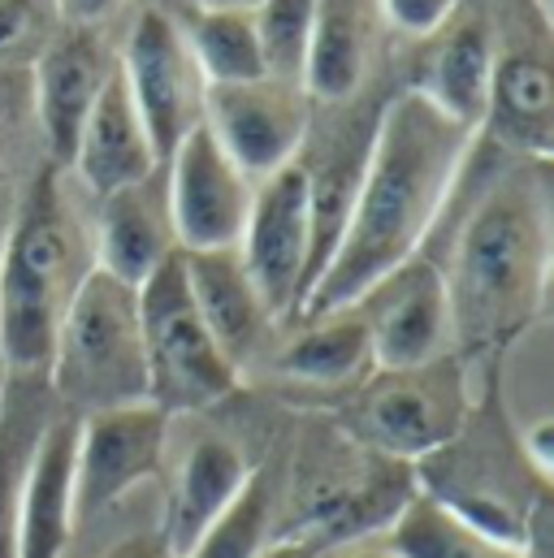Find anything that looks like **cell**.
<instances>
[{
    "mask_svg": "<svg viewBox=\"0 0 554 558\" xmlns=\"http://www.w3.org/2000/svg\"><path fill=\"white\" fill-rule=\"evenodd\" d=\"M312 558H399L386 542H347V546H329L316 550Z\"/></svg>",
    "mask_w": 554,
    "mask_h": 558,
    "instance_id": "32",
    "label": "cell"
},
{
    "mask_svg": "<svg viewBox=\"0 0 554 558\" xmlns=\"http://www.w3.org/2000/svg\"><path fill=\"white\" fill-rule=\"evenodd\" d=\"M377 9H382V0H316L312 44H308L303 83H299V87H308V96L347 100L360 87Z\"/></svg>",
    "mask_w": 554,
    "mask_h": 558,
    "instance_id": "22",
    "label": "cell"
},
{
    "mask_svg": "<svg viewBox=\"0 0 554 558\" xmlns=\"http://www.w3.org/2000/svg\"><path fill=\"white\" fill-rule=\"evenodd\" d=\"M186 44H191V57H195L208 87L269 78L265 57H261V39H256V17L243 9H204L191 22Z\"/></svg>",
    "mask_w": 554,
    "mask_h": 558,
    "instance_id": "26",
    "label": "cell"
},
{
    "mask_svg": "<svg viewBox=\"0 0 554 558\" xmlns=\"http://www.w3.org/2000/svg\"><path fill=\"white\" fill-rule=\"evenodd\" d=\"M182 265H186V286H191V299L213 333V342L221 347V355L243 368L265 333H269V307L261 303L256 286L243 269V256L239 247H226V252H182Z\"/></svg>",
    "mask_w": 554,
    "mask_h": 558,
    "instance_id": "18",
    "label": "cell"
},
{
    "mask_svg": "<svg viewBox=\"0 0 554 558\" xmlns=\"http://www.w3.org/2000/svg\"><path fill=\"white\" fill-rule=\"evenodd\" d=\"M74 454H79V416L57 412L26 476L22 515H17V558H61L74 537Z\"/></svg>",
    "mask_w": 554,
    "mask_h": 558,
    "instance_id": "16",
    "label": "cell"
},
{
    "mask_svg": "<svg viewBox=\"0 0 554 558\" xmlns=\"http://www.w3.org/2000/svg\"><path fill=\"white\" fill-rule=\"evenodd\" d=\"M472 126L455 122L420 92H404L377 118L347 230L299 303L303 320L360 303L386 274L420 256L472 151Z\"/></svg>",
    "mask_w": 554,
    "mask_h": 558,
    "instance_id": "1",
    "label": "cell"
},
{
    "mask_svg": "<svg viewBox=\"0 0 554 558\" xmlns=\"http://www.w3.org/2000/svg\"><path fill=\"white\" fill-rule=\"evenodd\" d=\"M204 126L248 178H269L294 160L303 143V131H308L303 92L281 78L208 87Z\"/></svg>",
    "mask_w": 554,
    "mask_h": 558,
    "instance_id": "12",
    "label": "cell"
},
{
    "mask_svg": "<svg viewBox=\"0 0 554 558\" xmlns=\"http://www.w3.org/2000/svg\"><path fill=\"white\" fill-rule=\"evenodd\" d=\"M351 307L369 329L377 368H416L450 351L446 281L442 265L429 256L404 260Z\"/></svg>",
    "mask_w": 554,
    "mask_h": 558,
    "instance_id": "11",
    "label": "cell"
},
{
    "mask_svg": "<svg viewBox=\"0 0 554 558\" xmlns=\"http://www.w3.org/2000/svg\"><path fill=\"white\" fill-rule=\"evenodd\" d=\"M494 35L481 17H463L459 26L446 31V39L437 44V52L429 57L424 70V87L420 96H429L442 113H450L463 126H481L485 122V105H490V78H494Z\"/></svg>",
    "mask_w": 554,
    "mask_h": 558,
    "instance_id": "23",
    "label": "cell"
},
{
    "mask_svg": "<svg viewBox=\"0 0 554 558\" xmlns=\"http://www.w3.org/2000/svg\"><path fill=\"white\" fill-rule=\"evenodd\" d=\"M312 555H316V546H312V542L290 537V542H269L256 558H312Z\"/></svg>",
    "mask_w": 554,
    "mask_h": 558,
    "instance_id": "34",
    "label": "cell"
},
{
    "mask_svg": "<svg viewBox=\"0 0 554 558\" xmlns=\"http://www.w3.org/2000/svg\"><path fill=\"white\" fill-rule=\"evenodd\" d=\"M239 256L269 316L299 312L312 286V195L299 160L281 165L252 191Z\"/></svg>",
    "mask_w": 554,
    "mask_h": 558,
    "instance_id": "8",
    "label": "cell"
},
{
    "mask_svg": "<svg viewBox=\"0 0 554 558\" xmlns=\"http://www.w3.org/2000/svg\"><path fill=\"white\" fill-rule=\"evenodd\" d=\"M386 546L399 558H525L520 546L459 520L450 507L420 489H412L395 511Z\"/></svg>",
    "mask_w": 554,
    "mask_h": 558,
    "instance_id": "25",
    "label": "cell"
},
{
    "mask_svg": "<svg viewBox=\"0 0 554 558\" xmlns=\"http://www.w3.org/2000/svg\"><path fill=\"white\" fill-rule=\"evenodd\" d=\"M169 217L182 252L239 247L252 213V178L221 151L213 131L200 122L178 151L165 160Z\"/></svg>",
    "mask_w": 554,
    "mask_h": 558,
    "instance_id": "10",
    "label": "cell"
},
{
    "mask_svg": "<svg viewBox=\"0 0 554 558\" xmlns=\"http://www.w3.org/2000/svg\"><path fill=\"white\" fill-rule=\"evenodd\" d=\"M35 31V4L31 0H0V52H13Z\"/></svg>",
    "mask_w": 554,
    "mask_h": 558,
    "instance_id": "30",
    "label": "cell"
},
{
    "mask_svg": "<svg viewBox=\"0 0 554 558\" xmlns=\"http://www.w3.org/2000/svg\"><path fill=\"white\" fill-rule=\"evenodd\" d=\"M442 281L450 338L472 355L507 347L538 320L551 281V204L542 173L511 169L481 191L455 234Z\"/></svg>",
    "mask_w": 554,
    "mask_h": 558,
    "instance_id": "2",
    "label": "cell"
},
{
    "mask_svg": "<svg viewBox=\"0 0 554 558\" xmlns=\"http://www.w3.org/2000/svg\"><path fill=\"white\" fill-rule=\"evenodd\" d=\"M450 4H455V0H386V13H390L404 31L424 35V31H433V26L446 22Z\"/></svg>",
    "mask_w": 554,
    "mask_h": 558,
    "instance_id": "29",
    "label": "cell"
},
{
    "mask_svg": "<svg viewBox=\"0 0 554 558\" xmlns=\"http://www.w3.org/2000/svg\"><path fill=\"white\" fill-rule=\"evenodd\" d=\"M92 239L57 173H39L13 204L0 252V364L48 368L61 316L92 274Z\"/></svg>",
    "mask_w": 554,
    "mask_h": 558,
    "instance_id": "3",
    "label": "cell"
},
{
    "mask_svg": "<svg viewBox=\"0 0 554 558\" xmlns=\"http://www.w3.org/2000/svg\"><path fill=\"white\" fill-rule=\"evenodd\" d=\"M9 217H13V199H9V191L0 186V252H4V234H9Z\"/></svg>",
    "mask_w": 554,
    "mask_h": 558,
    "instance_id": "35",
    "label": "cell"
},
{
    "mask_svg": "<svg viewBox=\"0 0 554 558\" xmlns=\"http://www.w3.org/2000/svg\"><path fill=\"white\" fill-rule=\"evenodd\" d=\"M96 252L100 269L138 286L147 274H156L178 247L173 217H169V182L165 169L156 165L143 182L122 186L100 199V221H96Z\"/></svg>",
    "mask_w": 554,
    "mask_h": 558,
    "instance_id": "14",
    "label": "cell"
},
{
    "mask_svg": "<svg viewBox=\"0 0 554 558\" xmlns=\"http://www.w3.org/2000/svg\"><path fill=\"white\" fill-rule=\"evenodd\" d=\"M256 39H261V57H265V74L281 83H303V61H308V44H312V17H316V0H261L256 4Z\"/></svg>",
    "mask_w": 554,
    "mask_h": 558,
    "instance_id": "28",
    "label": "cell"
},
{
    "mask_svg": "<svg viewBox=\"0 0 554 558\" xmlns=\"http://www.w3.org/2000/svg\"><path fill=\"white\" fill-rule=\"evenodd\" d=\"M485 122L498 140L525 156H551L554 143V74L546 57L520 48L494 61Z\"/></svg>",
    "mask_w": 554,
    "mask_h": 558,
    "instance_id": "21",
    "label": "cell"
},
{
    "mask_svg": "<svg viewBox=\"0 0 554 558\" xmlns=\"http://www.w3.org/2000/svg\"><path fill=\"white\" fill-rule=\"evenodd\" d=\"M48 386L74 416L147 403V351L138 325V290L100 265L74 290L52 360Z\"/></svg>",
    "mask_w": 554,
    "mask_h": 558,
    "instance_id": "4",
    "label": "cell"
},
{
    "mask_svg": "<svg viewBox=\"0 0 554 558\" xmlns=\"http://www.w3.org/2000/svg\"><path fill=\"white\" fill-rule=\"evenodd\" d=\"M0 390H4V364H0Z\"/></svg>",
    "mask_w": 554,
    "mask_h": 558,
    "instance_id": "38",
    "label": "cell"
},
{
    "mask_svg": "<svg viewBox=\"0 0 554 558\" xmlns=\"http://www.w3.org/2000/svg\"><path fill=\"white\" fill-rule=\"evenodd\" d=\"M74 165H79L83 186L96 191L100 199L122 191V186L143 182L160 165L118 61H113V70H109V78H105V87H100V96H96V105L83 122Z\"/></svg>",
    "mask_w": 554,
    "mask_h": 558,
    "instance_id": "15",
    "label": "cell"
},
{
    "mask_svg": "<svg viewBox=\"0 0 554 558\" xmlns=\"http://www.w3.org/2000/svg\"><path fill=\"white\" fill-rule=\"evenodd\" d=\"M269 524H274L269 476L252 472L243 489L230 498V507L191 542L182 558H256L269 546Z\"/></svg>",
    "mask_w": 554,
    "mask_h": 558,
    "instance_id": "27",
    "label": "cell"
},
{
    "mask_svg": "<svg viewBox=\"0 0 554 558\" xmlns=\"http://www.w3.org/2000/svg\"><path fill=\"white\" fill-rule=\"evenodd\" d=\"M122 0H61V9H65V17H74V22H96V17H105L109 9H118Z\"/></svg>",
    "mask_w": 554,
    "mask_h": 558,
    "instance_id": "33",
    "label": "cell"
},
{
    "mask_svg": "<svg viewBox=\"0 0 554 558\" xmlns=\"http://www.w3.org/2000/svg\"><path fill=\"white\" fill-rule=\"evenodd\" d=\"M252 476L243 450L226 437H200L186 446L173 485H169V502H165V524L160 537L182 558L191 550V542L230 507V498L243 489V481Z\"/></svg>",
    "mask_w": 554,
    "mask_h": 558,
    "instance_id": "19",
    "label": "cell"
},
{
    "mask_svg": "<svg viewBox=\"0 0 554 558\" xmlns=\"http://www.w3.org/2000/svg\"><path fill=\"white\" fill-rule=\"evenodd\" d=\"M118 65L147 126L152 151L165 165L178 151V143L204 122L208 83L191 57V44L173 17H165L160 9H147L135 22L127 39V57Z\"/></svg>",
    "mask_w": 554,
    "mask_h": 558,
    "instance_id": "9",
    "label": "cell"
},
{
    "mask_svg": "<svg viewBox=\"0 0 554 558\" xmlns=\"http://www.w3.org/2000/svg\"><path fill=\"white\" fill-rule=\"evenodd\" d=\"M538 9H542V13H551V0H538Z\"/></svg>",
    "mask_w": 554,
    "mask_h": 558,
    "instance_id": "37",
    "label": "cell"
},
{
    "mask_svg": "<svg viewBox=\"0 0 554 558\" xmlns=\"http://www.w3.org/2000/svg\"><path fill=\"white\" fill-rule=\"evenodd\" d=\"M105 558H173V550L165 546V537H160V533H138V537L118 542Z\"/></svg>",
    "mask_w": 554,
    "mask_h": 558,
    "instance_id": "31",
    "label": "cell"
},
{
    "mask_svg": "<svg viewBox=\"0 0 554 558\" xmlns=\"http://www.w3.org/2000/svg\"><path fill=\"white\" fill-rule=\"evenodd\" d=\"M525 468H529L525 450L511 454V450H503L498 437L463 441L455 433L442 450L420 459V494L437 498L459 520L520 546L525 515H529L533 498L546 489V481Z\"/></svg>",
    "mask_w": 554,
    "mask_h": 558,
    "instance_id": "7",
    "label": "cell"
},
{
    "mask_svg": "<svg viewBox=\"0 0 554 558\" xmlns=\"http://www.w3.org/2000/svg\"><path fill=\"white\" fill-rule=\"evenodd\" d=\"M468 424V386L459 360L437 355L416 368H377L356 399V428L399 459L442 450Z\"/></svg>",
    "mask_w": 554,
    "mask_h": 558,
    "instance_id": "6",
    "label": "cell"
},
{
    "mask_svg": "<svg viewBox=\"0 0 554 558\" xmlns=\"http://www.w3.org/2000/svg\"><path fill=\"white\" fill-rule=\"evenodd\" d=\"M373 364L369 329L356 307L308 316V325L286 342L277 368L303 386H351Z\"/></svg>",
    "mask_w": 554,
    "mask_h": 558,
    "instance_id": "24",
    "label": "cell"
},
{
    "mask_svg": "<svg viewBox=\"0 0 554 558\" xmlns=\"http://www.w3.org/2000/svg\"><path fill=\"white\" fill-rule=\"evenodd\" d=\"M113 61L92 35H65L52 44L39 61V122L44 140L52 147V160L65 165L74 160V147L83 135V122L109 78Z\"/></svg>",
    "mask_w": 554,
    "mask_h": 558,
    "instance_id": "20",
    "label": "cell"
},
{
    "mask_svg": "<svg viewBox=\"0 0 554 558\" xmlns=\"http://www.w3.org/2000/svg\"><path fill=\"white\" fill-rule=\"evenodd\" d=\"M143 351H147V403L169 412H200L221 403L239 386V368L213 342L191 286L182 252L135 286Z\"/></svg>",
    "mask_w": 554,
    "mask_h": 558,
    "instance_id": "5",
    "label": "cell"
},
{
    "mask_svg": "<svg viewBox=\"0 0 554 558\" xmlns=\"http://www.w3.org/2000/svg\"><path fill=\"white\" fill-rule=\"evenodd\" d=\"M61 412L48 368H4L0 390V558H17V515L35 450Z\"/></svg>",
    "mask_w": 554,
    "mask_h": 558,
    "instance_id": "17",
    "label": "cell"
},
{
    "mask_svg": "<svg viewBox=\"0 0 554 558\" xmlns=\"http://www.w3.org/2000/svg\"><path fill=\"white\" fill-rule=\"evenodd\" d=\"M200 4H204V9H243V13H248V9H256L261 0H200Z\"/></svg>",
    "mask_w": 554,
    "mask_h": 558,
    "instance_id": "36",
    "label": "cell"
},
{
    "mask_svg": "<svg viewBox=\"0 0 554 558\" xmlns=\"http://www.w3.org/2000/svg\"><path fill=\"white\" fill-rule=\"evenodd\" d=\"M165 420L169 416L152 403L79 416V454H74V515L79 520L113 507L122 494H131L160 472Z\"/></svg>",
    "mask_w": 554,
    "mask_h": 558,
    "instance_id": "13",
    "label": "cell"
}]
</instances>
